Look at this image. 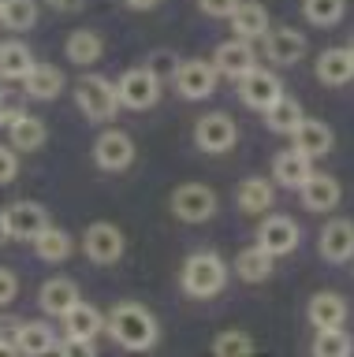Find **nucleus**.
<instances>
[{
	"mask_svg": "<svg viewBox=\"0 0 354 357\" xmlns=\"http://www.w3.org/2000/svg\"><path fill=\"white\" fill-rule=\"evenodd\" d=\"M161 75L153 71V67H131V71L119 75L116 82V93H119V108H131V112H146L161 100Z\"/></svg>",
	"mask_w": 354,
	"mask_h": 357,
	"instance_id": "obj_5",
	"label": "nucleus"
},
{
	"mask_svg": "<svg viewBox=\"0 0 354 357\" xmlns=\"http://www.w3.org/2000/svg\"><path fill=\"white\" fill-rule=\"evenodd\" d=\"M216 67L209 63V60H183V63H175V71H172V86H175V93H179L183 100H205V97H213L216 93Z\"/></svg>",
	"mask_w": 354,
	"mask_h": 357,
	"instance_id": "obj_7",
	"label": "nucleus"
},
{
	"mask_svg": "<svg viewBox=\"0 0 354 357\" xmlns=\"http://www.w3.org/2000/svg\"><path fill=\"white\" fill-rule=\"evenodd\" d=\"M30 245H34L38 261H45V264H60V261H68V257L75 253V238H71V231L57 227V223H49L45 231H38L34 238H30Z\"/></svg>",
	"mask_w": 354,
	"mask_h": 357,
	"instance_id": "obj_24",
	"label": "nucleus"
},
{
	"mask_svg": "<svg viewBox=\"0 0 354 357\" xmlns=\"http://www.w3.org/2000/svg\"><path fill=\"white\" fill-rule=\"evenodd\" d=\"M306 317L309 324H314V331L317 328H343L351 317V305H347V298L336 294V290H317L314 298H309V305H306Z\"/></svg>",
	"mask_w": 354,
	"mask_h": 357,
	"instance_id": "obj_17",
	"label": "nucleus"
},
{
	"mask_svg": "<svg viewBox=\"0 0 354 357\" xmlns=\"http://www.w3.org/2000/svg\"><path fill=\"white\" fill-rule=\"evenodd\" d=\"M8 142L15 145L19 153H38L41 145L49 142V127L41 116H30V112H23L15 123H8Z\"/></svg>",
	"mask_w": 354,
	"mask_h": 357,
	"instance_id": "obj_26",
	"label": "nucleus"
},
{
	"mask_svg": "<svg viewBox=\"0 0 354 357\" xmlns=\"http://www.w3.org/2000/svg\"><path fill=\"white\" fill-rule=\"evenodd\" d=\"M0 354H8V357H12V354H19V350H15V342H8V339H0Z\"/></svg>",
	"mask_w": 354,
	"mask_h": 357,
	"instance_id": "obj_46",
	"label": "nucleus"
},
{
	"mask_svg": "<svg viewBox=\"0 0 354 357\" xmlns=\"http://www.w3.org/2000/svg\"><path fill=\"white\" fill-rule=\"evenodd\" d=\"M302 15L314 26H336L347 15V0H302Z\"/></svg>",
	"mask_w": 354,
	"mask_h": 357,
	"instance_id": "obj_35",
	"label": "nucleus"
},
{
	"mask_svg": "<svg viewBox=\"0 0 354 357\" xmlns=\"http://www.w3.org/2000/svg\"><path fill=\"white\" fill-rule=\"evenodd\" d=\"M38 22V0H4L0 4V26L4 30H30Z\"/></svg>",
	"mask_w": 354,
	"mask_h": 357,
	"instance_id": "obj_33",
	"label": "nucleus"
},
{
	"mask_svg": "<svg viewBox=\"0 0 354 357\" xmlns=\"http://www.w3.org/2000/svg\"><path fill=\"white\" fill-rule=\"evenodd\" d=\"M216 357H242V354H253L258 346H253V339L246 331H239V328H231V331H220L213 346H209Z\"/></svg>",
	"mask_w": 354,
	"mask_h": 357,
	"instance_id": "obj_36",
	"label": "nucleus"
},
{
	"mask_svg": "<svg viewBox=\"0 0 354 357\" xmlns=\"http://www.w3.org/2000/svg\"><path fill=\"white\" fill-rule=\"evenodd\" d=\"M15 175H19V149L8 142V145H0V186L15 183Z\"/></svg>",
	"mask_w": 354,
	"mask_h": 357,
	"instance_id": "obj_38",
	"label": "nucleus"
},
{
	"mask_svg": "<svg viewBox=\"0 0 354 357\" xmlns=\"http://www.w3.org/2000/svg\"><path fill=\"white\" fill-rule=\"evenodd\" d=\"M64 86H68V78H64V71L52 63H34V71L23 78V93L30 100H52V97L64 93Z\"/></svg>",
	"mask_w": 354,
	"mask_h": 357,
	"instance_id": "obj_25",
	"label": "nucleus"
},
{
	"mask_svg": "<svg viewBox=\"0 0 354 357\" xmlns=\"http://www.w3.org/2000/svg\"><path fill=\"white\" fill-rule=\"evenodd\" d=\"M124 4H127L131 11H153V8L161 4V0H124Z\"/></svg>",
	"mask_w": 354,
	"mask_h": 357,
	"instance_id": "obj_44",
	"label": "nucleus"
},
{
	"mask_svg": "<svg viewBox=\"0 0 354 357\" xmlns=\"http://www.w3.org/2000/svg\"><path fill=\"white\" fill-rule=\"evenodd\" d=\"M314 75L320 86H351L354 82V56L347 45H336V49H320L317 52V63H314Z\"/></svg>",
	"mask_w": 354,
	"mask_h": 357,
	"instance_id": "obj_15",
	"label": "nucleus"
},
{
	"mask_svg": "<svg viewBox=\"0 0 354 357\" xmlns=\"http://www.w3.org/2000/svg\"><path fill=\"white\" fill-rule=\"evenodd\" d=\"M242 0H198V8H202V15L209 19H231V11H235Z\"/></svg>",
	"mask_w": 354,
	"mask_h": 357,
	"instance_id": "obj_41",
	"label": "nucleus"
},
{
	"mask_svg": "<svg viewBox=\"0 0 354 357\" xmlns=\"http://www.w3.org/2000/svg\"><path fill=\"white\" fill-rule=\"evenodd\" d=\"M23 100L27 93H15V89H0V127L8 130V123H15L19 116H23Z\"/></svg>",
	"mask_w": 354,
	"mask_h": 357,
	"instance_id": "obj_37",
	"label": "nucleus"
},
{
	"mask_svg": "<svg viewBox=\"0 0 354 357\" xmlns=\"http://www.w3.org/2000/svg\"><path fill=\"white\" fill-rule=\"evenodd\" d=\"M82 253H86V261H94V264H116L119 257L127 253V234L116 227V223H108V220H97L90 223V227L82 231Z\"/></svg>",
	"mask_w": 354,
	"mask_h": 357,
	"instance_id": "obj_6",
	"label": "nucleus"
},
{
	"mask_svg": "<svg viewBox=\"0 0 354 357\" xmlns=\"http://www.w3.org/2000/svg\"><path fill=\"white\" fill-rule=\"evenodd\" d=\"M0 4H4V0H0Z\"/></svg>",
	"mask_w": 354,
	"mask_h": 357,
	"instance_id": "obj_48",
	"label": "nucleus"
},
{
	"mask_svg": "<svg viewBox=\"0 0 354 357\" xmlns=\"http://www.w3.org/2000/svg\"><path fill=\"white\" fill-rule=\"evenodd\" d=\"M94 164L101 172H127L135 164V142L124 130H105L94 142Z\"/></svg>",
	"mask_w": 354,
	"mask_h": 357,
	"instance_id": "obj_11",
	"label": "nucleus"
},
{
	"mask_svg": "<svg viewBox=\"0 0 354 357\" xmlns=\"http://www.w3.org/2000/svg\"><path fill=\"white\" fill-rule=\"evenodd\" d=\"M105 331L112 335L116 346H124L131 354H142V350H153L161 339V324L157 317L138 305V301H116L105 317Z\"/></svg>",
	"mask_w": 354,
	"mask_h": 357,
	"instance_id": "obj_1",
	"label": "nucleus"
},
{
	"mask_svg": "<svg viewBox=\"0 0 354 357\" xmlns=\"http://www.w3.org/2000/svg\"><path fill=\"white\" fill-rule=\"evenodd\" d=\"M82 301V294H79V283H75V279H49L45 287L38 290V305H41V312H45V317H68V312L75 309Z\"/></svg>",
	"mask_w": 354,
	"mask_h": 357,
	"instance_id": "obj_19",
	"label": "nucleus"
},
{
	"mask_svg": "<svg viewBox=\"0 0 354 357\" xmlns=\"http://www.w3.org/2000/svg\"><path fill=\"white\" fill-rule=\"evenodd\" d=\"M317 250L328 264H347L354 261V220L332 216L317 234Z\"/></svg>",
	"mask_w": 354,
	"mask_h": 357,
	"instance_id": "obj_10",
	"label": "nucleus"
},
{
	"mask_svg": "<svg viewBox=\"0 0 354 357\" xmlns=\"http://www.w3.org/2000/svg\"><path fill=\"white\" fill-rule=\"evenodd\" d=\"M19 328H23V320H19V317H12V312H8V317H0V339L15 342ZM15 350H19V346H15Z\"/></svg>",
	"mask_w": 354,
	"mask_h": 357,
	"instance_id": "obj_42",
	"label": "nucleus"
},
{
	"mask_svg": "<svg viewBox=\"0 0 354 357\" xmlns=\"http://www.w3.org/2000/svg\"><path fill=\"white\" fill-rule=\"evenodd\" d=\"M15 294H19V275L12 272V268H4V264H0V309H8V305H12Z\"/></svg>",
	"mask_w": 354,
	"mask_h": 357,
	"instance_id": "obj_40",
	"label": "nucleus"
},
{
	"mask_svg": "<svg viewBox=\"0 0 354 357\" xmlns=\"http://www.w3.org/2000/svg\"><path fill=\"white\" fill-rule=\"evenodd\" d=\"M298 197H302V205L309 212H336V205L343 201V186H339V178L314 172L302 183V190H298Z\"/></svg>",
	"mask_w": 354,
	"mask_h": 357,
	"instance_id": "obj_18",
	"label": "nucleus"
},
{
	"mask_svg": "<svg viewBox=\"0 0 354 357\" xmlns=\"http://www.w3.org/2000/svg\"><path fill=\"white\" fill-rule=\"evenodd\" d=\"M15 346L23 357H41V354H57L60 335L52 331V324L45 320H23V328L15 335Z\"/></svg>",
	"mask_w": 354,
	"mask_h": 357,
	"instance_id": "obj_23",
	"label": "nucleus"
},
{
	"mask_svg": "<svg viewBox=\"0 0 354 357\" xmlns=\"http://www.w3.org/2000/svg\"><path fill=\"white\" fill-rule=\"evenodd\" d=\"M231 33L242 41H261L269 33V11L253 0H242V4L231 11Z\"/></svg>",
	"mask_w": 354,
	"mask_h": 357,
	"instance_id": "obj_27",
	"label": "nucleus"
},
{
	"mask_svg": "<svg viewBox=\"0 0 354 357\" xmlns=\"http://www.w3.org/2000/svg\"><path fill=\"white\" fill-rule=\"evenodd\" d=\"M295 149L306 153L309 160H320V156L332 153V145H336V134H332V127L325 119H302L298 123V130L291 134Z\"/></svg>",
	"mask_w": 354,
	"mask_h": 357,
	"instance_id": "obj_20",
	"label": "nucleus"
},
{
	"mask_svg": "<svg viewBox=\"0 0 354 357\" xmlns=\"http://www.w3.org/2000/svg\"><path fill=\"white\" fill-rule=\"evenodd\" d=\"M280 93H283V82L272 71H265V67H253L250 75L239 78V97H242V105L253 108V112H265Z\"/></svg>",
	"mask_w": 354,
	"mask_h": 357,
	"instance_id": "obj_14",
	"label": "nucleus"
},
{
	"mask_svg": "<svg viewBox=\"0 0 354 357\" xmlns=\"http://www.w3.org/2000/svg\"><path fill=\"white\" fill-rule=\"evenodd\" d=\"M57 354H79V357H90V354H97V342H94V339H79V335H64L60 346H57Z\"/></svg>",
	"mask_w": 354,
	"mask_h": 357,
	"instance_id": "obj_39",
	"label": "nucleus"
},
{
	"mask_svg": "<svg viewBox=\"0 0 354 357\" xmlns=\"http://www.w3.org/2000/svg\"><path fill=\"white\" fill-rule=\"evenodd\" d=\"M168 205H172V216L179 220V223L198 227V223H209V220L216 216L220 197H216V190L205 186V183H183V186L172 190Z\"/></svg>",
	"mask_w": 354,
	"mask_h": 357,
	"instance_id": "obj_4",
	"label": "nucleus"
},
{
	"mask_svg": "<svg viewBox=\"0 0 354 357\" xmlns=\"http://www.w3.org/2000/svg\"><path fill=\"white\" fill-rule=\"evenodd\" d=\"M4 223H8V234L12 238H23L30 242L38 231L49 227V208L41 205V201H12V205L4 208Z\"/></svg>",
	"mask_w": 354,
	"mask_h": 357,
	"instance_id": "obj_12",
	"label": "nucleus"
},
{
	"mask_svg": "<svg viewBox=\"0 0 354 357\" xmlns=\"http://www.w3.org/2000/svg\"><path fill=\"white\" fill-rule=\"evenodd\" d=\"M314 175V160L306 153H298L295 145L283 153H276L272 160V183H280L283 190H302V183Z\"/></svg>",
	"mask_w": 354,
	"mask_h": 357,
	"instance_id": "obj_21",
	"label": "nucleus"
},
{
	"mask_svg": "<svg viewBox=\"0 0 354 357\" xmlns=\"http://www.w3.org/2000/svg\"><path fill=\"white\" fill-rule=\"evenodd\" d=\"M228 264H224V257L213 253V250H198L191 253L183 261L179 268V287H183V294L186 298H198V301H205V298H216L220 290L228 287Z\"/></svg>",
	"mask_w": 354,
	"mask_h": 357,
	"instance_id": "obj_2",
	"label": "nucleus"
},
{
	"mask_svg": "<svg viewBox=\"0 0 354 357\" xmlns=\"http://www.w3.org/2000/svg\"><path fill=\"white\" fill-rule=\"evenodd\" d=\"M272 201H276V186L265 175L242 178L239 190H235V205L246 212V216H265V212L272 208Z\"/></svg>",
	"mask_w": 354,
	"mask_h": 357,
	"instance_id": "obj_22",
	"label": "nucleus"
},
{
	"mask_svg": "<svg viewBox=\"0 0 354 357\" xmlns=\"http://www.w3.org/2000/svg\"><path fill=\"white\" fill-rule=\"evenodd\" d=\"M30 71H34V52L23 41L0 45V82H23Z\"/></svg>",
	"mask_w": 354,
	"mask_h": 357,
	"instance_id": "obj_30",
	"label": "nucleus"
},
{
	"mask_svg": "<svg viewBox=\"0 0 354 357\" xmlns=\"http://www.w3.org/2000/svg\"><path fill=\"white\" fill-rule=\"evenodd\" d=\"M317 357H351L354 354V339L343 328H317V339L309 346Z\"/></svg>",
	"mask_w": 354,
	"mask_h": 357,
	"instance_id": "obj_34",
	"label": "nucleus"
},
{
	"mask_svg": "<svg viewBox=\"0 0 354 357\" xmlns=\"http://www.w3.org/2000/svg\"><path fill=\"white\" fill-rule=\"evenodd\" d=\"M105 331V312L94 309L90 301H79L68 317H64V335H79V339H97Z\"/></svg>",
	"mask_w": 354,
	"mask_h": 357,
	"instance_id": "obj_32",
	"label": "nucleus"
},
{
	"mask_svg": "<svg viewBox=\"0 0 354 357\" xmlns=\"http://www.w3.org/2000/svg\"><path fill=\"white\" fill-rule=\"evenodd\" d=\"M213 67H216V75H224V78H231V82H239L242 75H250L253 67H258L253 41H242V38L224 41V45L213 52Z\"/></svg>",
	"mask_w": 354,
	"mask_h": 357,
	"instance_id": "obj_13",
	"label": "nucleus"
},
{
	"mask_svg": "<svg viewBox=\"0 0 354 357\" xmlns=\"http://www.w3.org/2000/svg\"><path fill=\"white\" fill-rule=\"evenodd\" d=\"M302 119H306L302 105H298L295 97H287V93H280L269 108H265V127H269L272 134H287V138H291Z\"/></svg>",
	"mask_w": 354,
	"mask_h": 357,
	"instance_id": "obj_28",
	"label": "nucleus"
},
{
	"mask_svg": "<svg viewBox=\"0 0 354 357\" xmlns=\"http://www.w3.org/2000/svg\"><path fill=\"white\" fill-rule=\"evenodd\" d=\"M12 234H8V223H4V208H0V245H4Z\"/></svg>",
	"mask_w": 354,
	"mask_h": 357,
	"instance_id": "obj_45",
	"label": "nucleus"
},
{
	"mask_svg": "<svg viewBox=\"0 0 354 357\" xmlns=\"http://www.w3.org/2000/svg\"><path fill=\"white\" fill-rule=\"evenodd\" d=\"M75 105L90 123H108L116 119L119 112V93H116V82H108L105 75H82L75 82Z\"/></svg>",
	"mask_w": 354,
	"mask_h": 357,
	"instance_id": "obj_3",
	"label": "nucleus"
},
{
	"mask_svg": "<svg viewBox=\"0 0 354 357\" xmlns=\"http://www.w3.org/2000/svg\"><path fill=\"white\" fill-rule=\"evenodd\" d=\"M239 142V123L228 112H209L194 123V145L202 153H228Z\"/></svg>",
	"mask_w": 354,
	"mask_h": 357,
	"instance_id": "obj_8",
	"label": "nucleus"
},
{
	"mask_svg": "<svg viewBox=\"0 0 354 357\" xmlns=\"http://www.w3.org/2000/svg\"><path fill=\"white\" fill-rule=\"evenodd\" d=\"M265 60L269 63H280V67H291L306 56V33H298L295 26H276L265 33Z\"/></svg>",
	"mask_w": 354,
	"mask_h": 357,
	"instance_id": "obj_16",
	"label": "nucleus"
},
{
	"mask_svg": "<svg viewBox=\"0 0 354 357\" xmlns=\"http://www.w3.org/2000/svg\"><path fill=\"white\" fill-rule=\"evenodd\" d=\"M52 11H60V15H71V11H82L86 0H45Z\"/></svg>",
	"mask_w": 354,
	"mask_h": 357,
	"instance_id": "obj_43",
	"label": "nucleus"
},
{
	"mask_svg": "<svg viewBox=\"0 0 354 357\" xmlns=\"http://www.w3.org/2000/svg\"><path fill=\"white\" fill-rule=\"evenodd\" d=\"M64 56H68L71 63H79V67L97 63V60L105 56L101 33H97V30H71L68 41H64Z\"/></svg>",
	"mask_w": 354,
	"mask_h": 357,
	"instance_id": "obj_29",
	"label": "nucleus"
},
{
	"mask_svg": "<svg viewBox=\"0 0 354 357\" xmlns=\"http://www.w3.org/2000/svg\"><path fill=\"white\" fill-rule=\"evenodd\" d=\"M253 238H258V245H261V250H269L272 257H287V253L298 250L302 231H298V223L291 216H283V212H272V216L265 212Z\"/></svg>",
	"mask_w": 354,
	"mask_h": 357,
	"instance_id": "obj_9",
	"label": "nucleus"
},
{
	"mask_svg": "<svg viewBox=\"0 0 354 357\" xmlns=\"http://www.w3.org/2000/svg\"><path fill=\"white\" fill-rule=\"evenodd\" d=\"M272 261L276 257L269 250L246 245V250H239V257H235V275L242 279V283H265V279L272 275Z\"/></svg>",
	"mask_w": 354,
	"mask_h": 357,
	"instance_id": "obj_31",
	"label": "nucleus"
},
{
	"mask_svg": "<svg viewBox=\"0 0 354 357\" xmlns=\"http://www.w3.org/2000/svg\"><path fill=\"white\" fill-rule=\"evenodd\" d=\"M347 49H351V56H354V38H351V45H347Z\"/></svg>",
	"mask_w": 354,
	"mask_h": 357,
	"instance_id": "obj_47",
	"label": "nucleus"
}]
</instances>
